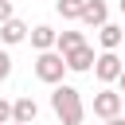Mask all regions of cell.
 Instances as JSON below:
<instances>
[{
    "label": "cell",
    "instance_id": "obj_1",
    "mask_svg": "<svg viewBox=\"0 0 125 125\" xmlns=\"http://www.w3.org/2000/svg\"><path fill=\"white\" fill-rule=\"evenodd\" d=\"M51 109L59 117V125H82L86 121V105H82V94L66 82H59L51 90Z\"/></svg>",
    "mask_w": 125,
    "mask_h": 125
},
{
    "label": "cell",
    "instance_id": "obj_2",
    "mask_svg": "<svg viewBox=\"0 0 125 125\" xmlns=\"http://www.w3.org/2000/svg\"><path fill=\"white\" fill-rule=\"evenodd\" d=\"M62 74H66V59H62L59 47H51V51H35V78H39V82L59 86Z\"/></svg>",
    "mask_w": 125,
    "mask_h": 125
},
{
    "label": "cell",
    "instance_id": "obj_3",
    "mask_svg": "<svg viewBox=\"0 0 125 125\" xmlns=\"http://www.w3.org/2000/svg\"><path fill=\"white\" fill-rule=\"evenodd\" d=\"M121 105H125V94L121 90H109V86H102L98 94H94V117H117L121 113Z\"/></svg>",
    "mask_w": 125,
    "mask_h": 125
},
{
    "label": "cell",
    "instance_id": "obj_4",
    "mask_svg": "<svg viewBox=\"0 0 125 125\" xmlns=\"http://www.w3.org/2000/svg\"><path fill=\"white\" fill-rule=\"evenodd\" d=\"M121 59H117V51H102L98 59H94V74H98V82L102 86H109V82H117V74H121Z\"/></svg>",
    "mask_w": 125,
    "mask_h": 125
},
{
    "label": "cell",
    "instance_id": "obj_5",
    "mask_svg": "<svg viewBox=\"0 0 125 125\" xmlns=\"http://www.w3.org/2000/svg\"><path fill=\"white\" fill-rule=\"evenodd\" d=\"M62 59H66V70H74V74H90L98 55H94V47H90V43H82V47H70Z\"/></svg>",
    "mask_w": 125,
    "mask_h": 125
},
{
    "label": "cell",
    "instance_id": "obj_6",
    "mask_svg": "<svg viewBox=\"0 0 125 125\" xmlns=\"http://www.w3.org/2000/svg\"><path fill=\"white\" fill-rule=\"evenodd\" d=\"M105 20H109V4H105V0H86V4H82L78 23H86V27H102Z\"/></svg>",
    "mask_w": 125,
    "mask_h": 125
},
{
    "label": "cell",
    "instance_id": "obj_7",
    "mask_svg": "<svg viewBox=\"0 0 125 125\" xmlns=\"http://www.w3.org/2000/svg\"><path fill=\"white\" fill-rule=\"evenodd\" d=\"M27 31H31V27H27L23 20H16V16H12V20H4V23H0V43H4V47H16V43H23V39H27Z\"/></svg>",
    "mask_w": 125,
    "mask_h": 125
},
{
    "label": "cell",
    "instance_id": "obj_8",
    "mask_svg": "<svg viewBox=\"0 0 125 125\" xmlns=\"http://www.w3.org/2000/svg\"><path fill=\"white\" fill-rule=\"evenodd\" d=\"M55 39H59V31H55L51 23H35V27L27 31V43H31L35 51H51V47H55Z\"/></svg>",
    "mask_w": 125,
    "mask_h": 125
},
{
    "label": "cell",
    "instance_id": "obj_9",
    "mask_svg": "<svg viewBox=\"0 0 125 125\" xmlns=\"http://www.w3.org/2000/svg\"><path fill=\"white\" fill-rule=\"evenodd\" d=\"M98 43H102V51H117V47L125 43V27H121V23H109V20H105V23L98 27Z\"/></svg>",
    "mask_w": 125,
    "mask_h": 125
},
{
    "label": "cell",
    "instance_id": "obj_10",
    "mask_svg": "<svg viewBox=\"0 0 125 125\" xmlns=\"http://www.w3.org/2000/svg\"><path fill=\"white\" fill-rule=\"evenodd\" d=\"M35 117H39V105H35V98H31V94H23V98H16V102H12V121L35 125Z\"/></svg>",
    "mask_w": 125,
    "mask_h": 125
},
{
    "label": "cell",
    "instance_id": "obj_11",
    "mask_svg": "<svg viewBox=\"0 0 125 125\" xmlns=\"http://www.w3.org/2000/svg\"><path fill=\"white\" fill-rule=\"evenodd\" d=\"M82 43H86V35H82V31H59V39H55V47H59L62 55H66L70 47H82Z\"/></svg>",
    "mask_w": 125,
    "mask_h": 125
},
{
    "label": "cell",
    "instance_id": "obj_12",
    "mask_svg": "<svg viewBox=\"0 0 125 125\" xmlns=\"http://www.w3.org/2000/svg\"><path fill=\"white\" fill-rule=\"evenodd\" d=\"M82 4H86V0H55V12H59L62 20H78V16H82Z\"/></svg>",
    "mask_w": 125,
    "mask_h": 125
},
{
    "label": "cell",
    "instance_id": "obj_13",
    "mask_svg": "<svg viewBox=\"0 0 125 125\" xmlns=\"http://www.w3.org/2000/svg\"><path fill=\"white\" fill-rule=\"evenodd\" d=\"M8 74H12V55H8L4 47H0V82H4Z\"/></svg>",
    "mask_w": 125,
    "mask_h": 125
},
{
    "label": "cell",
    "instance_id": "obj_14",
    "mask_svg": "<svg viewBox=\"0 0 125 125\" xmlns=\"http://www.w3.org/2000/svg\"><path fill=\"white\" fill-rule=\"evenodd\" d=\"M8 121H12V102L0 98V125H8Z\"/></svg>",
    "mask_w": 125,
    "mask_h": 125
},
{
    "label": "cell",
    "instance_id": "obj_15",
    "mask_svg": "<svg viewBox=\"0 0 125 125\" xmlns=\"http://www.w3.org/2000/svg\"><path fill=\"white\" fill-rule=\"evenodd\" d=\"M12 20V0H0V23Z\"/></svg>",
    "mask_w": 125,
    "mask_h": 125
},
{
    "label": "cell",
    "instance_id": "obj_16",
    "mask_svg": "<svg viewBox=\"0 0 125 125\" xmlns=\"http://www.w3.org/2000/svg\"><path fill=\"white\" fill-rule=\"evenodd\" d=\"M105 125H125V113H117V117H105Z\"/></svg>",
    "mask_w": 125,
    "mask_h": 125
},
{
    "label": "cell",
    "instance_id": "obj_17",
    "mask_svg": "<svg viewBox=\"0 0 125 125\" xmlns=\"http://www.w3.org/2000/svg\"><path fill=\"white\" fill-rule=\"evenodd\" d=\"M117 86H121V94H125V66H121V74H117Z\"/></svg>",
    "mask_w": 125,
    "mask_h": 125
},
{
    "label": "cell",
    "instance_id": "obj_18",
    "mask_svg": "<svg viewBox=\"0 0 125 125\" xmlns=\"http://www.w3.org/2000/svg\"><path fill=\"white\" fill-rule=\"evenodd\" d=\"M117 8H121V16H125V0H117Z\"/></svg>",
    "mask_w": 125,
    "mask_h": 125
},
{
    "label": "cell",
    "instance_id": "obj_19",
    "mask_svg": "<svg viewBox=\"0 0 125 125\" xmlns=\"http://www.w3.org/2000/svg\"><path fill=\"white\" fill-rule=\"evenodd\" d=\"M8 125H23V121H8Z\"/></svg>",
    "mask_w": 125,
    "mask_h": 125
},
{
    "label": "cell",
    "instance_id": "obj_20",
    "mask_svg": "<svg viewBox=\"0 0 125 125\" xmlns=\"http://www.w3.org/2000/svg\"><path fill=\"white\" fill-rule=\"evenodd\" d=\"M121 113H125V105H121Z\"/></svg>",
    "mask_w": 125,
    "mask_h": 125
}]
</instances>
